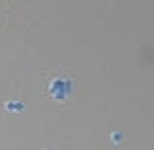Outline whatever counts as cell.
Segmentation results:
<instances>
[{
    "instance_id": "6da1fadb",
    "label": "cell",
    "mask_w": 154,
    "mask_h": 150,
    "mask_svg": "<svg viewBox=\"0 0 154 150\" xmlns=\"http://www.w3.org/2000/svg\"><path fill=\"white\" fill-rule=\"evenodd\" d=\"M113 142H121V134H119V132H115V134H113Z\"/></svg>"
}]
</instances>
